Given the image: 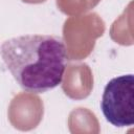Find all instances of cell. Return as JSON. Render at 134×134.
Segmentation results:
<instances>
[{"instance_id": "obj_2", "label": "cell", "mask_w": 134, "mask_h": 134, "mask_svg": "<svg viewBox=\"0 0 134 134\" xmlns=\"http://www.w3.org/2000/svg\"><path fill=\"white\" fill-rule=\"evenodd\" d=\"M100 108L106 119L115 127L134 124V76L125 74L114 77L106 85Z\"/></svg>"}, {"instance_id": "obj_1", "label": "cell", "mask_w": 134, "mask_h": 134, "mask_svg": "<svg viewBox=\"0 0 134 134\" xmlns=\"http://www.w3.org/2000/svg\"><path fill=\"white\" fill-rule=\"evenodd\" d=\"M0 55L20 87L32 93H43L59 86L66 69V47L57 36L12 38L2 43Z\"/></svg>"}]
</instances>
